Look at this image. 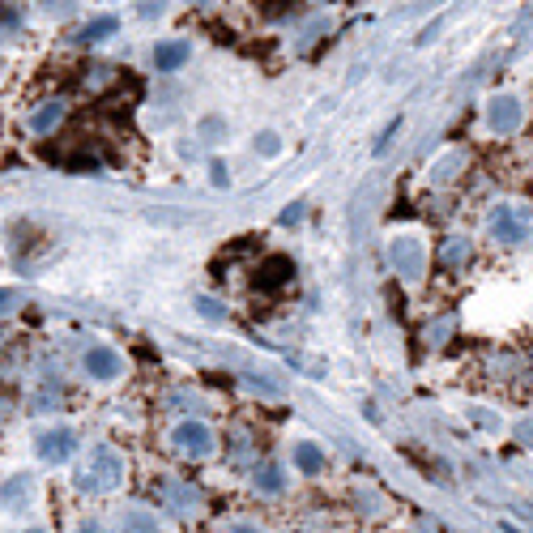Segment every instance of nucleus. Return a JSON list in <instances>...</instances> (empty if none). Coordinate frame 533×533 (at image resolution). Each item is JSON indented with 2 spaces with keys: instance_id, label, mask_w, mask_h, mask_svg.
I'll list each match as a JSON object with an SVG mask.
<instances>
[{
  "instance_id": "7ed1b4c3",
  "label": "nucleus",
  "mask_w": 533,
  "mask_h": 533,
  "mask_svg": "<svg viewBox=\"0 0 533 533\" xmlns=\"http://www.w3.org/2000/svg\"><path fill=\"white\" fill-rule=\"evenodd\" d=\"M35 453H38V461H47V465H64V461L77 453V431L73 427H47V431H38Z\"/></svg>"
},
{
  "instance_id": "9b49d317",
  "label": "nucleus",
  "mask_w": 533,
  "mask_h": 533,
  "mask_svg": "<svg viewBox=\"0 0 533 533\" xmlns=\"http://www.w3.org/2000/svg\"><path fill=\"white\" fill-rule=\"evenodd\" d=\"M60 120H64V103H47L43 112H35V120H30V129L35 133H52Z\"/></svg>"
},
{
  "instance_id": "a211bd4d",
  "label": "nucleus",
  "mask_w": 533,
  "mask_h": 533,
  "mask_svg": "<svg viewBox=\"0 0 533 533\" xmlns=\"http://www.w3.org/2000/svg\"><path fill=\"white\" fill-rule=\"evenodd\" d=\"M201 316H210V321H218L222 312H218V304H213V299H201Z\"/></svg>"
},
{
  "instance_id": "2eb2a0df",
  "label": "nucleus",
  "mask_w": 533,
  "mask_h": 533,
  "mask_svg": "<svg viewBox=\"0 0 533 533\" xmlns=\"http://www.w3.org/2000/svg\"><path fill=\"white\" fill-rule=\"evenodd\" d=\"M461 261H470V244H465V239H453V244L444 248V265H461Z\"/></svg>"
},
{
  "instance_id": "412c9836",
  "label": "nucleus",
  "mask_w": 533,
  "mask_h": 533,
  "mask_svg": "<svg viewBox=\"0 0 533 533\" xmlns=\"http://www.w3.org/2000/svg\"><path fill=\"white\" fill-rule=\"evenodd\" d=\"M26 533H43V529H26Z\"/></svg>"
},
{
  "instance_id": "6e6552de",
  "label": "nucleus",
  "mask_w": 533,
  "mask_h": 533,
  "mask_svg": "<svg viewBox=\"0 0 533 533\" xmlns=\"http://www.w3.org/2000/svg\"><path fill=\"white\" fill-rule=\"evenodd\" d=\"M388 256H393L397 273H405V278H419V273H422V261H427V256H422V244H419V239H410V235L393 239Z\"/></svg>"
},
{
  "instance_id": "ddd939ff",
  "label": "nucleus",
  "mask_w": 533,
  "mask_h": 533,
  "mask_svg": "<svg viewBox=\"0 0 533 533\" xmlns=\"http://www.w3.org/2000/svg\"><path fill=\"white\" fill-rule=\"evenodd\" d=\"M26 504V499H30V478L26 474H18L13 478V482H4V491H0V504Z\"/></svg>"
},
{
  "instance_id": "4468645a",
  "label": "nucleus",
  "mask_w": 533,
  "mask_h": 533,
  "mask_svg": "<svg viewBox=\"0 0 533 533\" xmlns=\"http://www.w3.org/2000/svg\"><path fill=\"white\" fill-rule=\"evenodd\" d=\"M256 487H261V491H269V496H278V491H282V470H278V465L256 470Z\"/></svg>"
},
{
  "instance_id": "6ab92c4d",
  "label": "nucleus",
  "mask_w": 533,
  "mask_h": 533,
  "mask_svg": "<svg viewBox=\"0 0 533 533\" xmlns=\"http://www.w3.org/2000/svg\"><path fill=\"white\" fill-rule=\"evenodd\" d=\"M227 533H265V529H256V525H230Z\"/></svg>"
},
{
  "instance_id": "1a4fd4ad",
  "label": "nucleus",
  "mask_w": 533,
  "mask_h": 533,
  "mask_svg": "<svg viewBox=\"0 0 533 533\" xmlns=\"http://www.w3.org/2000/svg\"><path fill=\"white\" fill-rule=\"evenodd\" d=\"M115 30H120V18H115V13H103V18H90L77 30V43H103V38H112Z\"/></svg>"
},
{
  "instance_id": "423d86ee",
  "label": "nucleus",
  "mask_w": 533,
  "mask_h": 533,
  "mask_svg": "<svg viewBox=\"0 0 533 533\" xmlns=\"http://www.w3.org/2000/svg\"><path fill=\"white\" fill-rule=\"evenodd\" d=\"M188 60H192L188 38H162V43H154V69L158 73H179Z\"/></svg>"
},
{
  "instance_id": "0eeeda50",
  "label": "nucleus",
  "mask_w": 533,
  "mask_h": 533,
  "mask_svg": "<svg viewBox=\"0 0 533 533\" xmlns=\"http://www.w3.org/2000/svg\"><path fill=\"white\" fill-rule=\"evenodd\" d=\"M81 367H86V376H95V380H115V376L124 371V359L115 354L112 346H90Z\"/></svg>"
},
{
  "instance_id": "f03ea898",
  "label": "nucleus",
  "mask_w": 533,
  "mask_h": 533,
  "mask_svg": "<svg viewBox=\"0 0 533 533\" xmlns=\"http://www.w3.org/2000/svg\"><path fill=\"white\" fill-rule=\"evenodd\" d=\"M171 444H175V453H179V457H192V461L210 457V453H213V431H210V422L184 419V422H179V427L171 431Z\"/></svg>"
},
{
  "instance_id": "39448f33",
  "label": "nucleus",
  "mask_w": 533,
  "mask_h": 533,
  "mask_svg": "<svg viewBox=\"0 0 533 533\" xmlns=\"http://www.w3.org/2000/svg\"><path fill=\"white\" fill-rule=\"evenodd\" d=\"M487 124H491V133L512 137L516 129L525 124V107H521V98H512V95L491 98V107H487Z\"/></svg>"
},
{
  "instance_id": "aec40b11",
  "label": "nucleus",
  "mask_w": 533,
  "mask_h": 533,
  "mask_svg": "<svg viewBox=\"0 0 533 533\" xmlns=\"http://www.w3.org/2000/svg\"><path fill=\"white\" fill-rule=\"evenodd\" d=\"M521 512H525V521H529V525H533V508H521Z\"/></svg>"
},
{
  "instance_id": "f257e3e1",
  "label": "nucleus",
  "mask_w": 533,
  "mask_h": 533,
  "mask_svg": "<svg viewBox=\"0 0 533 533\" xmlns=\"http://www.w3.org/2000/svg\"><path fill=\"white\" fill-rule=\"evenodd\" d=\"M124 478H129V461L120 457L112 444H95L90 457L81 461V470H77V487L90 491V496H107Z\"/></svg>"
},
{
  "instance_id": "20e7f679",
  "label": "nucleus",
  "mask_w": 533,
  "mask_h": 533,
  "mask_svg": "<svg viewBox=\"0 0 533 533\" xmlns=\"http://www.w3.org/2000/svg\"><path fill=\"white\" fill-rule=\"evenodd\" d=\"M487 230H491L496 244H521V239L529 235V213L521 210V205H499V210L491 213Z\"/></svg>"
},
{
  "instance_id": "dca6fc26",
  "label": "nucleus",
  "mask_w": 533,
  "mask_h": 533,
  "mask_svg": "<svg viewBox=\"0 0 533 533\" xmlns=\"http://www.w3.org/2000/svg\"><path fill=\"white\" fill-rule=\"evenodd\" d=\"M516 439H521L525 448H533V419H525L521 427H516Z\"/></svg>"
},
{
  "instance_id": "9d476101",
  "label": "nucleus",
  "mask_w": 533,
  "mask_h": 533,
  "mask_svg": "<svg viewBox=\"0 0 533 533\" xmlns=\"http://www.w3.org/2000/svg\"><path fill=\"white\" fill-rule=\"evenodd\" d=\"M124 533H158V516L146 508H129L124 512Z\"/></svg>"
},
{
  "instance_id": "f3484780",
  "label": "nucleus",
  "mask_w": 533,
  "mask_h": 533,
  "mask_svg": "<svg viewBox=\"0 0 533 533\" xmlns=\"http://www.w3.org/2000/svg\"><path fill=\"white\" fill-rule=\"evenodd\" d=\"M73 533H107V525H103V521H86V525H77Z\"/></svg>"
},
{
  "instance_id": "f8f14e48",
  "label": "nucleus",
  "mask_w": 533,
  "mask_h": 533,
  "mask_svg": "<svg viewBox=\"0 0 533 533\" xmlns=\"http://www.w3.org/2000/svg\"><path fill=\"white\" fill-rule=\"evenodd\" d=\"M295 465L304 470V474H316L324 465V453L316 448V444H295Z\"/></svg>"
}]
</instances>
